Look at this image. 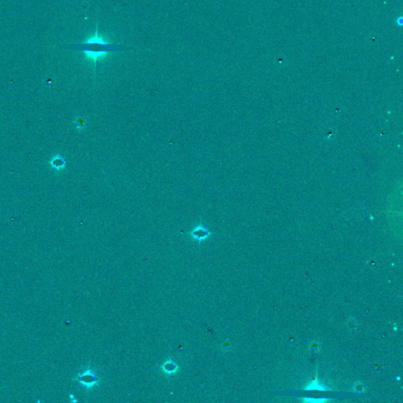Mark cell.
<instances>
[{"label":"cell","mask_w":403,"mask_h":403,"mask_svg":"<svg viewBox=\"0 0 403 403\" xmlns=\"http://www.w3.org/2000/svg\"><path fill=\"white\" fill-rule=\"evenodd\" d=\"M77 380L85 388L90 389L96 384L98 381V378L91 368H86L78 374Z\"/></svg>","instance_id":"obj_2"},{"label":"cell","mask_w":403,"mask_h":403,"mask_svg":"<svg viewBox=\"0 0 403 403\" xmlns=\"http://www.w3.org/2000/svg\"><path fill=\"white\" fill-rule=\"evenodd\" d=\"M191 235L193 239L199 242H202L207 239L208 236H209V232L206 227L203 225H199L191 231Z\"/></svg>","instance_id":"obj_3"},{"label":"cell","mask_w":403,"mask_h":403,"mask_svg":"<svg viewBox=\"0 0 403 403\" xmlns=\"http://www.w3.org/2000/svg\"><path fill=\"white\" fill-rule=\"evenodd\" d=\"M70 401H72V402H76V401H77V400H76V398H75L74 395H72V394H71V395H70Z\"/></svg>","instance_id":"obj_5"},{"label":"cell","mask_w":403,"mask_h":403,"mask_svg":"<svg viewBox=\"0 0 403 403\" xmlns=\"http://www.w3.org/2000/svg\"><path fill=\"white\" fill-rule=\"evenodd\" d=\"M162 369L167 374L174 373V372H176L177 371L178 365H176L174 361H173L172 359H169V360L166 361L165 362V364L162 366Z\"/></svg>","instance_id":"obj_4"},{"label":"cell","mask_w":403,"mask_h":403,"mask_svg":"<svg viewBox=\"0 0 403 403\" xmlns=\"http://www.w3.org/2000/svg\"><path fill=\"white\" fill-rule=\"evenodd\" d=\"M61 47L83 52L86 55L87 58L94 61L95 65H96V62L98 60L106 56V54L109 53V52L131 50L135 49L131 46L108 43L107 40L104 37L102 36L98 32V25L96 26L95 34L88 37V40L85 42L80 43H74V44L64 45V46H61Z\"/></svg>","instance_id":"obj_1"}]
</instances>
